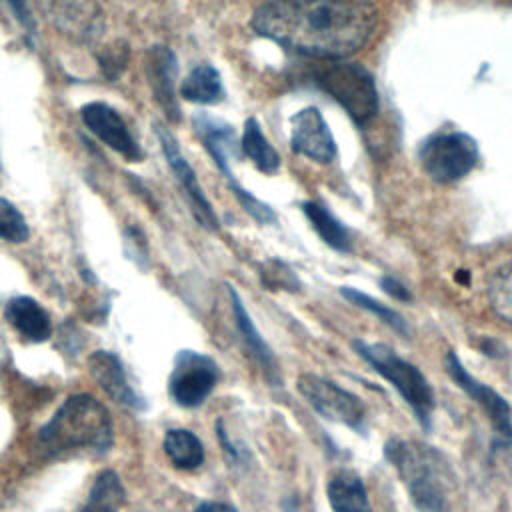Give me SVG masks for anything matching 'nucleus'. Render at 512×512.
<instances>
[{
  "label": "nucleus",
  "instance_id": "obj_7",
  "mask_svg": "<svg viewBox=\"0 0 512 512\" xmlns=\"http://www.w3.org/2000/svg\"><path fill=\"white\" fill-rule=\"evenodd\" d=\"M298 390L308 400V404L326 420L346 424L350 428H360L364 422V406L352 392L344 390L332 380L316 374H300Z\"/></svg>",
  "mask_w": 512,
  "mask_h": 512
},
{
  "label": "nucleus",
  "instance_id": "obj_28",
  "mask_svg": "<svg viewBox=\"0 0 512 512\" xmlns=\"http://www.w3.org/2000/svg\"><path fill=\"white\" fill-rule=\"evenodd\" d=\"M194 512H236V510L224 502H204Z\"/></svg>",
  "mask_w": 512,
  "mask_h": 512
},
{
  "label": "nucleus",
  "instance_id": "obj_15",
  "mask_svg": "<svg viewBox=\"0 0 512 512\" xmlns=\"http://www.w3.org/2000/svg\"><path fill=\"white\" fill-rule=\"evenodd\" d=\"M6 320L28 340L42 342L50 336V318L46 310L28 296L12 298L6 304Z\"/></svg>",
  "mask_w": 512,
  "mask_h": 512
},
{
  "label": "nucleus",
  "instance_id": "obj_23",
  "mask_svg": "<svg viewBox=\"0 0 512 512\" xmlns=\"http://www.w3.org/2000/svg\"><path fill=\"white\" fill-rule=\"evenodd\" d=\"M488 300L492 312L512 324V260L500 266L488 282Z\"/></svg>",
  "mask_w": 512,
  "mask_h": 512
},
{
  "label": "nucleus",
  "instance_id": "obj_1",
  "mask_svg": "<svg viewBox=\"0 0 512 512\" xmlns=\"http://www.w3.org/2000/svg\"><path fill=\"white\" fill-rule=\"evenodd\" d=\"M252 28L292 52L338 60L370 40L376 8L370 0H268L256 8Z\"/></svg>",
  "mask_w": 512,
  "mask_h": 512
},
{
  "label": "nucleus",
  "instance_id": "obj_4",
  "mask_svg": "<svg viewBox=\"0 0 512 512\" xmlns=\"http://www.w3.org/2000/svg\"><path fill=\"white\" fill-rule=\"evenodd\" d=\"M316 84L328 92L356 124H368L378 114V90L374 78L360 64L324 60L312 72Z\"/></svg>",
  "mask_w": 512,
  "mask_h": 512
},
{
  "label": "nucleus",
  "instance_id": "obj_19",
  "mask_svg": "<svg viewBox=\"0 0 512 512\" xmlns=\"http://www.w3.org/2000/svg\"><path fill=\"white\" fill-rule=\"evenodd\" d=\"M242 150L248 156V160L264 174H274L280 168V156L268 142V138L262 134L256 118H248L244 122Z\"/></svg>",
  "mask_w": 512,
  "mask_h": 512
},
{
  "label": "nucleus",
  "instance_id": "obj_21",
  "mask_svg": "<svg viewBox=\"0 0 512 512\" xmlns=\"http://www.w3.org/2000/svg\"><path fill=\"white\" fill-rule=\"evenodd\" d=\"M164 452L170 458V462L176 468H182V470L198 468L204 460L202 442L190 430H184V428H176V430L166 432Z\"/></svg>",
  "mask_w": 512,
  "mask_h": 512
},
{
  "label": "nucleus",
  "instance_id": "obj_20",
  "mask_svg": "<svg viewBox=\"0 0 512 512\" xmlns=\"http://www.w3.org/2000/svg\"><path fill=\"white\" fill-rule=\"evenodd\" d=\"M230 292V300H232V312H234V320H236V326L242 334V340L246 344V348L250 350V354L254 358H258V362L268 370V372H274L276 370V364H274V354L272 350L268 348V344L264 342V338L260 336V332L256 330L250 314L246 312L238 292L234 288H228Z\"/></svg>",
  "mask_w": 512,
  "mask_h": 512
},
{
  "label": "nucleus",
  "instance_id": "obj_10",
  "mask_svg": "<svg viewBox=\"0 0 512 512\" xmlns=\"http://www.w3.org/2000/svg\"><path fill=\"white\" fill-rule=\"evenodd\" d=\"M82 122L86 128L98 136L108 148L118 152L130 162H138L142 158V150L132 138L122 116L104 102H88L80 108Z\"/></svg>",
  "mask_w": 512,
  "mask_h": 512
},
{
  "label": "nucleus",
  "instance_id": "obj_24",
  "mask_svg": "<svg viewBox=\"0 0 512 512\" xmlns=\"http://www.w3.org/2000/svg\"><path fill=\"white\" fill-rule=\"evenodd\" d=\"M340 294H342L346 300H350L352 304H356V306L368 310L370 314L378 316V320H382L384 324H388L392 330H396V332H400V334H408L406 320H404L396 310L388 308L386 304H382V302L370 298V296L364 294V292H358V290H354V288H348V286L340 288Z\"/></svg>",
  "mask_w": 512,
  "mask_h": 512
},
{
  "label": "nucleus",
  "instance_id": "obj_17",
  "mask_svg": "<svg viewBox=\"0 0 512 512\" xmlns=\"http://www.w3.org/2000/svg\"><path fill=\"white\" fill-rule=\"evenodd\" d=\"M180 96L194 104H218L224 98L220 72L210 64H198L182 80Z\"/></svg>",
  "mask_w": 512,
  "mask_h": 512
},
{
  "label": "nucleus",
  "instance_id": "obj_2",
  "mask_svg": "<svg viewBox=\"0 0 512 512\" xmlns=\"http://www.w3.org/2000/svg\"><path fill=\"white\" fill-rule=\"evenodd\" d=\"M114 440L108 410L92 396H70L38 434V450L46 458H66L78 452L104 454Z\"/></svg>",
  "mask_w": 512,
  "mask_h": 512
},
{
  "label": "nucleus",
  "instance_id": "obj_11",
  "mask_svg": "<svg viewBox=\"0 0 512 512\" xmlns=\"http://www.w3.org/2000/svg\"><path fill=\"white\" fill-rule=\"evenodd\" d=\"M446 370L450 374V378L472 398L476 400L482 410L488 414L492 426L496 428V432L506 438L512 440V408L510 404L490 386L482 384L480 380H476L474 376H470L466 372V368L462 366L460 358L456 356V352H448L446 356Z\"/></svg>",
  "mask_w": 512,
  "mask_h": 512
},
{
  "label": "nucleus",
  "instance_id": "obj_6",
  "mask_svg": "<svg viewBox=\"0 0 512 512\" xmlns=\"http://www.w3.org/2000/svg\"><path fill=\"white\" fill-rule=\"evenodd\" d=\"M420 162L434 182L450 184L464 178L476 166L478 146L464 132H440L422 144Z\"/></svg>",
  "mask_w": 512,
  "mask_h": 512
},
{
  "label": "nucleus",
  "instance_id": "obj_27",
  "mask_svg": "<svg viewBox=\"0 0 512 512\" xmlns=\"http://www.w3.org/2000/svg\"><path fill=\"white\" fill-rule=\"evenodd\" d=\"M380 286L384 288V292H386L388 296H392V298H396V300H402V302L410 300L408 288H406L404 284H400V282H398L396 278H392V276H382V278H380Z\"/></svg>",
  "mask_w": 512,
  "mask_h": 512
},
{
  "label": "nucleus",
  "instance_id": "obj_25",
  "mask_svg": "<svg viewBox=\"0 0 512 512\" xmlns=\"http://www.w3.org/2000/svg\"><path fill=\"white\" fill-rule=\"evenodd\" d=\"M28 238V226L20 210L8 202L6 198H0V240L8 242H24Z\"/></svg>",
  "mask_w": 512,
  "mask_h": 512
},
{
  "label": "nucleus",
  "instance_id": "obj_22",
  "mask_svg": "<svg viewBox=\"0 0 512 512\" xmlns=\"http://www.w3.org/2000/svg\"><path fill=\"white\" fill-rule=\"evenodd\" d=\"M124 504V488L112 470H104L96 476L88 502L80 512H118Z\"/></svg>",
  "mask_w": 512,
  "mask_h": 512
},
{
  "label": "nucleus",
  "instance_id": "obj_13",
  "mask_svg": "<svg viewBox=\"0 0 512 512\" xmlns=\"http://www.w3.org/2000/svg\"><path fill=\"white\" fill-rule=\"evenodd\" d=\"M176 74H178V60L174 52L166 46H154L148 52V78L154 90L158 104L162 106L168 120H180V106L176 100Z\"/></svg>",
  "mask_w": 512,
  "mask_h": 512
},
{
  "label": "nucleus",
  "instance_id": "obj_9",
  "mask_svg": "<svg viewBox=\"0 0 512 512\" xmlns=\"http://www.w3.org/2000/svg\"><path fill=\"white\" fill-rule=\"evenodd\" d=\"M156 134H158V140H160V146H162V152H164V158L174 174V178L178 180L188 204H190V210L194 214V218L208 230H218V216L214 214L212 210V204L210 200L206 198L198 178H196V172L192 170V166L188 164V160L184 158L176 138L166 130V128H156Z\"/></svg>",
  "mask_w": 512,
  "mask_h": 512
},
{
  "label": "nucleus",
  "instance_id": "obj_26",
  "mask_svg": "<svg viewBox=\"0 0 512 512\" xmlns=\"http://www.w3.org/2000/svg\"><path fill=\"white\" fill-rule=\"evenodd\" d=\"M98 60H100V68H102L104 76H106L108 80H116V78L122 74V70H124L126 62H128L126 44L108 46V48L98 56Z\"/></svg>",
  "mask_w": 512,
  "mask_h": 512
},
{
  "label": "nucleus",
  "instance_id": "obj_8",
  "mask_svg": "<svg viewBox=\"0 0 512 512\" xmlns=\"http://www.w3.org/2000/svg\"><path fill=\"white\" fill-rule=\"evenodd\" d=\"M218 380V366L204 354L184 350L178 354L172 376L170 394L186 408L198 406L206 400Z\"/></svg>",
  "mask_w": 512,
  "mask_h": 512
},
{
  "label": "nucleus",
  "instance_id": "obj_29",
  "mask_svg": "<svg viewBox=\"0 0 512 512\" xmlns=\"http://www.w3.org/2000/svg\"><path fill=\"white\" fill-rule=\"evenodd\" d=\"M6 2L12 6V10L16 12V16H18L24 24H28V12H26L24 0H6Z\"/></svg>",
  "mask_w": 512,
  "mask_h": 512
},
{
  "label": "nucleus",
  "instance_id": "obj_5",
  "mask_svg": "<svg viewBox=\"0 0 512 512\" xmlns=\"http://www.w3.org/2000/svg\"><path fill=\"white\" fill-rule=\"evenodd\" d=\"M352 346L380 376H384L398 390V394L412 408L420 424L428 428L430 414L434 410V392L428 380L424 378V374L414 364L400 358L386 344H370L364 340H354Z\"/></svg>",
  "mask_w": 512,
  "mask_h": 512
},
{
  "label": "nucleus",
  "instance_id": "obj_16",
  "mask_svg": "<svg viewBox=\"0 0 512 512\" xmlns=\"http://www.w3.org/2000/svg\"><path fill=\"white\" fill-rule=\"evenodd\" d=\"M332 512H372L366 486L354 472H336L326 486Z\"/></svg>",
  "mask_w": 512,
  "mask_h": 512
},
{
  "label": "nucleus",
  "instance_id": "obj_12",
  "mask_svg": "<svg viewBox=\"0 0 512 512\" xmlns=\"http://www.w3.org/2000/svg\"><path fill=\"white\" fill-rule=\"evenodd\" d=\"M290 146L314 162L328 164L336 156V142L318 108L308 106L292 116Z\"/></svg>",
  "mask_w": 512,
  "mask_h": 512
},
{
  "label": "nucleus",
  "instance_id": "obj_18",
  "mask_svg": "<svg viewBox=\"0 0 512 512\" xmlns=\"http://www.w3.org/2000/svg\"><path fill=\"white\" fill-rule=\"evenodd\" d=\"M302 208H304V214L308 216L310 224L318 232V236L330 248L340 250V252H348L352 248V240H350L348 230L344 228V224L326 206H322L320 202L310 200V202H304Z\"/></svg>",
  "mask_w": 512,
  "mask_h": 512
},
{
  "label": "nucleus",
  "instance_id": "obj_14",
  "mask_svg": "<svg viewBox=\"0 0 512 512\" xmlns=\"http://www.w3.org/2000/svg\"><path fill=\"white\" fill-rule=\"evenodd\" d=\"M88 366H90V372H92L94 380L100 384V388L110 398H114L118 404H124V406H136L138 404L132 388L126 382L124 368H122V364L118 362V358L114 354L98 350L90 356Z\"/></svg>",
  "mask_w": 512,
  "mask_h": 512
},
{
  "label": "nucleus",
  "instance_id": "obj_3",
  "mask_svg": "<svg viewBox=\"0 0 512 512\" xmlns=\"http://www.w3.org/2000/svg\"><path fill=\"white\" fill-rule=\"evenodd\" d=\"M384 454L400 474L418 512H446L442 462L430 446L394 438L386 444Z\"/></svg>",
  "mask_w": 512,
  "mask_h": 512
}]
</instances>
